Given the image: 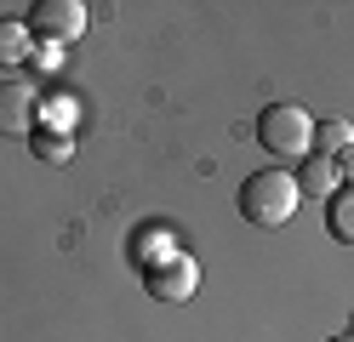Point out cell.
I'll use <instances>...</instances> for the list:
<instances>
[{
    "label": "cell",
    "mask_w": 354,
    "mask_h": 342,
    "mask_svg": "<svg viewBox=\"0 0 354 342\" xmlns=\"http://www.w3.org/2000/svg\"><path fill=\"white\" fill-rule=\"evenodd\" d=\"M297 200H303V194H297V177L280 171V166L252 171L246 182H240V217H246L252 228H280V222H292Z\"/></svg>",
    "instance_id": "6da1fadb"
},
{
    "label": "cell",
    "mask_w": 354,
    "mask_h": 342,
    "mask_svg": "<svg viewBox=\"0 0 354 342\" xmlns=\"http://www.w3.org/2000/svg\"><path fill=\"white\" fill-rule=\"evenodd\" d=\"M257 143L280 160H308L315 154V120L303 103H269L257 114Z\"/></svg>",
    "instance_id": "7a4b0ae2"
},
{
    "label": "cell",
    "mask_w": 354,
    "mask_h": 342,
    "mask_svg": "<svg viewBox=\"0 0 354 342\" xmlns=\"http://www.w3.org/2000/svg\"><path fill=\"white\" fill-rule=\"evenodd\" d=\"M143 285H149V296H160V303H189L194 285H201V263H194L189 251H166L160 263H143Z\"/></svg>",
    "instance_id": "3957f363"
},
{
    "label": "cell",
    "mask_w": 354,
    "mask_h": 342,
    "mask_svg": "<svg viewBox=\"0 0 354 342\" xmlns=\"http://www.w3.org/2000/svg\"><path fill=\"white\" fill-rule=\"evenodd\" d=\"M29 35H40L46 46H69L86 35V6L80 0H40L29 17Z\"/></svg>",
    "instance_id": "277c9868"
},
{
    "label": "cell",
    "mask_w": 354,
    "mask_h": 342,
    "mask_svg": "<svg viewBox=\"0 0 354 342\" xmlns=\"http://www.w3.org/2000/svg\"><path fill=\"white\" fill-rule=\"evenodd\" d=\"M40 91L29 80H0V137H35Z\"/></svg>",
    "instance_id": "5b68a950"
},
{
    "label": "cell",
    "mask_w": 354,
    "mask_h": 342,
    "mask_svg": "<svg viewBox=\"0 0 354 342\" xmlns=\"http://www.w3.org/2000/svg\"><path fill=\"white\" fill-rule=\"evenodd\" d=\"M343 189V171H337V160H326V154H308L303 160V171H297V194H337Z\"/></svg>",
    "instance_id": "8992f818"
},
{
    "label": "cell",
    "mask_w": 354,
    "mask_h": 342,
    "mask_svg": "<svg viewBox=\"0 0 354 342\" xmlns=\"http://www.w3.org/2000/svg\"><path fill=\"white\" fill-rule=\"evenodd\" d=\"M29 23L24 17H0V68H17V63H29Z\"/></svg>",
    "instance_id": "52a82bcc"
},
{
    "label": "cell",
    "mask_w": 354,
    "mask_h": 342,
    "mask_svg": "<svg viewBox=\"0 0 354 342\" xmlns=\"http://www.w3.org/2000/svg\"><path fill=\"white\" fill-rule=\"evenodd\" d=\"M326 228H331V240L354 245V189H337L326 200Z\"/></svg>",
    "instance_id": "ba28073f"
},
{
    "label": "cell",
    "mask_w": 354,
    "mask_h": 342,
    "mask_svg": "<svg viewBox=\"0 0 354 342\" xmlns=\"http://www.w3.org/2000/svg\"><path fill=\"white\" fill-rule=\"evenodd\" d=\"M348 149H354V131H348V120H315V154L337 160V154H348Z\"/></svg>",
    "instance_id": "9c48e42d"
},
{
    "label": "cell",
    "mask_w": 354,
    "mask_h": 342,
    "mask_svg": "<svg viewBox=\"0 0 354 342\" xmlns=\"http://www.w3.org/2000/svg\"><path fill=\"white\" fill-rule=\"evenodd\" d=\"M35 154H46V160H69V143H63V137H35Z\"/></svg>",
    "instance_id": "30bf717a"
},
{
    "label": "cell",
    "mask_w": 354,
    "mask_h": 342,
    "mask_svg": "<svg viewBox=\"0 0 354 342\" xmlns=\"http://www.w3.org/2000/svg\"><path fill=\"white\" fill-rule=\"evenodd\" d=\"M337 171L348 177V189H354V149H348V154H337Z\"/></svg>",
    "instance_id": "8fae6325"
},
{
    "label": "cell",
    "mask_w": 354,
    "mask_h": 342,
    "mask_svg": "<svg viewBox=\"0 0 354 342\" xmlns=\"http://www.w3.org/2000/svg\"><path fill=\"white\" fill-rule=\"evenodd\" d=\"M331 342H354V331H348V336H331Z\"/></svg>",
    "instance_id": "7c38bea8"
}]
</instances>
